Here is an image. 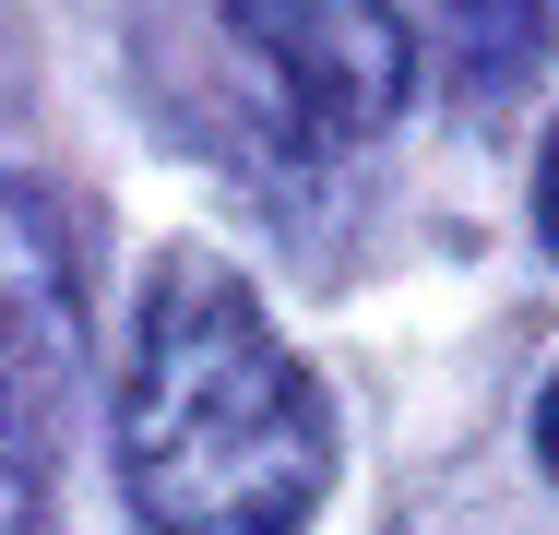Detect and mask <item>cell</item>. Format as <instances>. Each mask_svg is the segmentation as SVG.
<instances>
[{
  "label": "cell",
  "instance_id": "obj_3",
  "mask_svg": "<svg viewBox=\"0 0 559 535\" xmlns=\"http://www.w3.org/2000/svg\"><path fill=\"white\" fill-rule=\"evenodd\" d=\"M238 48L286 84L322 143H369L405 107V24L393 0H226Z\"/></svg>",
  "mask_w": 559,
  "mask_h": 535
},
{
  "label": "cell",
  "instance_id": "obj_5",
  "mask_svg": "<svg viewBox=\"0 0 559 535\" xmlns=\"http://www.w3.org/2000/svg\"><path fill=\"white\" fill-rule=\"evenodd\" d=\"M536 226H548V250H559V131H548V155H536Z\"/></svg>",
  "mask_w": 559,
  "mask_h": 535
},
{
  "label": "cell",
  "instance_id": "obj_1",
  "mask_svg": "<svg viewBox=\"0 0 559 535\" xmlns=\"http://www.w3.org/2000/svg\"><path fill=\"white\" fill-rule=\"evenodd\" d=\"M119 476L155 535H298L334 488V405L310 357L215 250H167L143 286L119 369Z\"/></svg>",
  "mask_w": 559,
  "mask_h": 535
},
{
  "label": "cell",
  "instance_id": "obj_4",
  "mask_svg": "<svg viewBox=\"0 0 559 535\" xmlns=\"http://www.w3.org/2000/svg\"><path fill=\"white\" fill-rule=\"evenodd\" d=\"M441 12H452V48H464V72L488 96L536 84V60L559 48V0H441Z\"/></svg>",
  "mask_w": 559,
  "mask_h": 535
},
{
  "label": "cell",
  "instance_id": "obj_2",
  "mask_svg": "<svg viewBox=\"0 0 559 535\" xmlns=\"http://www.w3.org/2000/svg\"><path fill=\"white\" fill-rule=\"evenodd\" d=\"M84 381V262L72 214L36 179H0V535H36Z\"/></svg>",
  "mask_w": 559,
  "mask_h": 535
},
{
  "label": "cell",
  "instance_id": "obj_6",
  "mask_svg": "<svg viewBox=\"0 0 559 535\" xmlns=\"http://www.w3.org/2000/svg\"><path fill=\"white\" fill-rule=\"evenodd\" d=\"M536 452H548V488H559V381L536 393Z\"/></svg>",
  "mask_w": 559,
  "mask_h": 535
}]
</instances>
